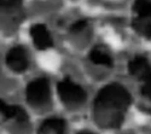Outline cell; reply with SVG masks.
I'll return each instance as SVG.
<instances>
[{
    "label": "cell",
    "instance_id": "cell-1",
    "mask_svg": "<svg viewBox=\"0 0 151 134\" xmlns=\"http://www.w3.org/2000/svg\"><path fill=\"white\" fill-rule=\"evenodd\" d=\"M132 97L120 83H109L100 90L94 99V116L102 127L121 126Z\"/></svg>",
    "mask_w": 151,
    "mask_h": 134
},
{
    "label": "cell",
    "instance_id": "cell-2",
    "mask_svg": "<svg viewBox=\"0 0 151 134\" xmlns=\"http://www.w3.org/2000/svg\"><path fill=\"white\" fill-rule=\"evenodd\" d=\"M50 82L45 77L35 79L28 83L26 88L27 102L33 106H45L50 103Z\"/></svg>",
    "mask_w": 151,
    "mask_h": 134
},
{
    "label": "cell",
    "instance_id": "cell-3",
    "mask_svg": "<svg viewBox=\"0 0 151 134\" xmlns=\"http://www.w3.org/2000/svg\"><path fill=\"white\" fill-rule=\"evenodd\" d=\"M57 91L60 100L68 106H78L86 100L85 90L68 77L58 83Z\"/></svg>",
    "mask_w": 151,
    "mask_h": 134
},
{
    "label": "cell",
    "instance_id": "cell-4",
    "mask_svg": "<svg viewBox=\"0 0 151 134\" xmlns=\"http://www.w3.org/2000/svg\"><path fill=\"white\" fill-rule=\"evenodd\" d=\"M6 64L15 72H23L28 69L29 58L28 52L22 46H15L6 54Z\"/></svg>",
    "mask_w": 151,
    "mask_h": 134
},
{
    "label": "cell",
    "instance_id": "cell-5",
    "mask_svg": "<svg viewBox=\"0 0 151 134\" xmlns=\"http://www.w3.org/2000/svg\"><path fill=\"white\" fill-rule=\"evenodd\" d=\"M30 36L33 39L34 45L39 50H47L53 46V40L51 34L48 33L46 26L44 24H35L30 28Z\"/></svg>",
    "mask_w": 151,
    "mask_h": 134
},
{
    "label": "cell",
    "instance_id": "cell-6",
    "mask_svg": "<svg viewBox=\"0 0 151 134\" xmlns=\"http://www.w3.org/2000/svg\"><path fill=\"white\" fill-rule=\"evenodd\" d=\"M128 71L133 77L144 81L150 75L151 67H150L149 60L144 56H135L133 59L129 60Z\"/></svg>",
    "mask_w": 151,
    "mask_h": 134
},
{
    "label": "cell",
    "instance_id": "cell-7",
    "mask_svg": "<svg viewBox=\"0 0 151 134\" xmlns=\"http://www.w3.org/2000/svg\"><path fill=\"white\" fill-rule=\"evenodd\" d=\"M65 122L62 118H47L41 123L39 134H64Z\"/></svg>",
    "mask_w": 151,
    "mask_h": 134
},
{
    "label": "cell",
    "instance_id": "cell-8",
    "mask_svg": "<svg viewBox=\"0 0 151 134\" xmlns=\"http://www.w3.org/2000/svg\"><path fill=\"white\" fill-rule=\"evenodd\" d=\"M90 60L97 65H104V67H111L112 65V59L110 54L103 50L102 47H94L90 52Z\"/></svg>",
    "mask_w": 151,
    "mask_h": 134
},
{
    "label": "cell",
    "instance_id": "cell-9",
    "mask_svg": "<svg viewBox=\"0 0 151 134\" xmlns=\"http://www.w3.org/2000/svg\"><path fill=\"white\" fill-rule=\"evenodd\" d=\"M132 27L139 35L144 36L146 39H151V19L135 17L132 21Z\"/></svg>",
    "mask_w": 151,
    "mask_h": 134
},
{
    "label": "cell",
    "instance_id": "cell-10",
    "mask_svg": "<svg viewBox=\"0 0 151 134\" xmlns=\"http://www.w3.org/2000/svg\"><path fill=\"white\" fill-rule=\"evenodd\" d=\"M6 120H14L17 123H26L28 122V115L19 105H9Z\"/></svg>",
    "mask_w": 151,
    "mask_h": 134
},
{
    "label": "cell",
    "instance_id": "cell-11",
    "mask_svg": "<svg viewBox=\"0 0 151 134\" xmlns=\"http://www.w3.org/2000/svg\"><path fill=\"white\" fill-rule=\"evenodd\" d=\"M133 10L137 14V17L151 19V0H135Z\"/></svg>",
    "mask_w": 151,
    "mask_h": 134
},
{
    "label": "cell",
    "instance_id": "cell-12",
    "mask_svg": "<svg viewBox=\"0 0 151 134\" xmlns=\"http://www.w3.org/2000/svg\"><path fill=\"white\" fill-rule=\"evenodd\" d=\"M22 7V0H0V10L3 11H18Z\"/></svg>",
    "mask_w": 151,
    "mask_h": 134
},
{
    "label": "cell",
    "instance_id": "cell-13",
    "mask_svg": "<svg viewBox=\"0 0 151 134\" xmlns=\"http://www.w3.org/2000/svg\"><path fill=\"white\" fill-rule=\"evenodd\" d=\"M143 82L144 83H143V87H142V95L151 104V72Z\"/></svg>",
    "mask_w": 151,
    "mask_h": 134
},
{
    "label": "cell",
    "instance_id": "cell-14",
    "mask_svg": "<svg viewBox=\"0 0 151 134\" xmlns=\"http://www.w3.org/2000/svg\"><path fill=\"white\" fill-rule=\"evenodd\" d=\"M87 27V21L86 19H80V21H78V22H75L73 26H71V28H70V32L71 33H79V32H81L82 29H85Z\"/></svg>",
    "mask_w": 151,
    "mask_h": 134
},
{
    "label": "cell",
    "instance_id": "cell-15",
    "mask_svg": "<svg viewBox=\"0 0 151 134\" xmlns=\"http://www.w3.org/2000/svg\"><path fill=\"white\" fill-rule=\"evenodd\" d=\"M7 109H9V105L0 99V117L3 120H6V115H7Z\"/></svg>",
    "mask_w": 151,
    "mask_h": 134
},
{
    "label": "cell",
    "instance_id": "cell-16",
    "mask_svg": "<svg viewBox=\"0 0 151 134\" xmlns=\"http://www.w3.org/2000/svg\"><path fill=\"white\" fill-rule=\"evenodd\" d=\"M78 134H93V133H91V132H80Z\"/></svg>",
    "mask_w": 151,
    "mask_h": 134
}]
</instances>
